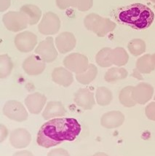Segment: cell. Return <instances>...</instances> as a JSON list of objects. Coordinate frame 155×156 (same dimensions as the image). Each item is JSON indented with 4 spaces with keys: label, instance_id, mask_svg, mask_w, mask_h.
Wrapping results in <instances>:
<instances>
[{
    "label": "cell",
    "instance_id": "cell-14",
    "mask_svg": "<svg viewBox=\"0 0 155 156\" xmlns=\"http://www.w3.org/2000/svg\"><path fill=\"white\" fill-rule=\"evenodd\" d=\"M31 135L26 129H16L10 135V144L16 149H23L30 144Z\"/></svg>",
    "mask_w": 155,
    "mask_h": 156
},
{
    "label": "cell",
    "instance_id": "cell-15",
    "mask_svg": "<svg viewBox=\"0 0 155 156\" xmlns=\"http://www.w3.org/2000/svg\"><path fill=\"white\" fill-rule=\"evenodd\" d=\"M74 103L84 110H90L95 105L93 93L88 88H80L75 93Z\"/></svg>",
    "mask_w": 155,
    "mask_h": 156
},
{
    "label": "cell",
    "instance_id": "cell-1",
    "mask_svg": "<svg viewBox=\"0 0 155 156\" xmlns=\"http://www.w3.org/2000/svg\"><path fill=\"white\" fill-rule=\"evenodd\" d=\"M81 130L80 124L74 118L51 119L39 130L36 142L42 147H53L64 141H74L79 136Z\"/></svg>",
    "mask_w": 155,
    "mask_h": 156
},
{
    "label": "cell",
    "instance_id": "cell-3",
    "mask_svg": "<svg viewBox=\"0 0 155 156\" xmlns=\"http://www.w3.org/2000/svg\"><path fill=\"white\" fill-rule=\"evenodd\" d=\"M84 27L99 37H103L115 29L117 24L109 18H103L96 13H90L84 19Z\"/></svg>",
    "mask_w": 155,
    "mask_h": 156
},
{
    "label": "cell",
    "instance_id": "cell-10",
    "mask_svg": "<svg viewBox=\"0 0 155 156\" xmlns=\"http://www.w3.org/2000/svg\"><path fill=\"white\" fill-rule=\"evenodd\" d=\"M154 92V88L152 85L146 83H140L133 88L132 96L136 104L145 105L152 99Z\"/></svg>",
    "mask_w": 155,
    "mask_h": 156
},
{
    "label": "cell",
    "instance_id": "cell-13",
    "mask_svg": "<svg viewBox=\"0 0 155 156\" xmlns=\"http://www.w3.org/2000/svg\"><path fill=\"white\" fill-rule=\"evenodd\" d=\"M25 105L31 114L38 115L42 112L47 102V97L40 93L29 94L25 98Z\"/></svg>",
    "mask_w": 155,
    "mask_h": 156
},
{
    "label": "cell",
    "instance_id": "cell-4",
    "mask_svg": "<svg viewBox=\"0 0 155 156\" xmlns=\"http://www.w3.org/2000/svg\"><path fill=\"white\" fill-rule=\"evenodd\" d=\"M2 21L7 30L18 32L26 29L29 25L27 16L21 11H10L3 16Z\"/></svg>",
    "mask_w": 155,
    "mask_h": 156
},
{
    "label": "cell",
    "instance_id": "cell-31",
    "mask_svg": "<svg viewBox=\"0 0 155 156\" xmlns=\"http://www.w3.org/2000/svg\"><path fill=\"white\" fill-rule=\"evenodd\" d=\"M145 114L147 118L155 121V101L151 102L145 108Z\"/></svg>",
    "mask_w": 155,
    "mask_h": 156
},
{
    "label": "cell",
    "instance_id": "cell-11",
    "mask_svg": "<svg viewBox=\"0 0 155 156\" xmlns=\"http://www.w3.org/2000/svg\"><path fill=\"white\" fill-rule=\"evenodd\" d=\"M22 67L28 75L37 76L45 69L46 63L37 55H31L23 61Z\"/></svg>",
    "mask_w": 155,
    "mask_h": 156
},
{
    "label": "cell",
    "instance_id": "cell-24",
    "mask_svg": "<svg viewBox=\"0 0 155 156\" xmlns=\"http://www.w3.org/2000/svg\"><path fill=\"white\" fill-rule=\"evenodd\" d=\"M113 99V94L108 88L106 87H99L97 88L95 93V101L98 105L104 106L108 105Z\"/></svg>",
    "mask_w": 155,
    "mask_h": 156
},
{
    "label": "cell",
    "instance_id": "cell-25",
    "mask_svg": "<svg viewBox=\"0 0 155 156\" xmlns=\"http://www.w3.org/2000/svg\"><path fill=\"white\" fill-rule=\"evenodd\" d=\"M13 69V63L7 54L0 55V78L4 79L10 75Z\"/></svg>",
    "mask_w": 155,
    "mask_h": 156
},
{
    "label": "cell",
    "instance_id": "cell-22",
    "mask_svg": "<svg viewBox=\"0 0 155 156\" xmlns=\"http://www.w3.org/2000/svg\"><path fill=\"white\" fill-rule=\"evenodd\" d=\"M128 72L123 67L116 66L112 67L106 72L104 76L105 81L109 83H117V81L124 80L128 77Z\"/></svg>",
    "mask_w": 155,
    "mask_h": 156
},
{
    "label": "cell",
    "instance_id": "cell-8",
    "mask_svg": "<svg viewBox=\"0 0 155 156\" xmlns=\"http://www.w3.org/2000/svg\"><path fill=\"white\" fill-rule=\"evenodd\" d=\"M60 29V20L56 14L47 12L44 14L41 22L39 23V31L43 35L57 34Z\"/></svg>",
    "mask_w": 155,
    "mask_h": 156
},
{
    "label": "cell",
    "instance_id": "cell-34",
    "mask_svg": "<svg viewBox=\"0 0 155 156\" xmlns=\"http://www.w3.org/2000/svg\"><path fill=\"white\" fill-rule=\"evenodd\" d=\"M11 5V0H0V11L5 12Z\"/></svg>",
    "mask_w": 155,
    "mask_h": 156
},
{
    "label": "cell",
    "instance_id": "cell-38",
    "mask_svg": "<svg viewBox=\"0 0 155 156\" xmlns=\"http://www.w3.org/2000/svg\"><path fill=\"white\" fill-rule=\"evenodd\" d=\"M147 1H149V2H151L155 4V0H147Z\"/></svg>",
    "mask_w": 155,
    "mask_h": 156
},
{
    "label": "cell",
    "instance_id": "cell-20",
    "mask_svg": "<svg viewBox=\"0 0 155 156\" xmlns=\"http://www.w3.org/2000/svg\"><path fill=\"white\" fill-rule=\"evenodd\" d=\"M20 11L23 12L27 16L29 20V25H35L40 21L42 16V10L37 6L34 5H24L20 9Z\"/></svg>",
    "mask_w": 155,
    "mask_h": 156
},
{
    "label": "cell",
    "instance_id": "cell-16",
    "mask_svg": "<svg viewBox=\"0 0 155 156\" xmlns=\"http://www.w3.org/2000/svg\"><path fill=\"white\" fill-rule=\"evenodd\" d=\"M125 115L119 111H110L103 114L101 118V124L108 129H117L124 123Z\"/></svg>",
    "mask_w": 155,
    "mask_h": 156
},
{
    "label": "cell",
    "instance_id": "cell-32",
    "mask_svg": "<svg viewBox=\"0 0 155 156\" xmlns=\"http://www.w3.org/2000/svg\"><path fill=\"white\" fill-rule=\"evenodd\" d=\"M47 156H70L69 152L64 148H56L50 150Z\"/></svg>",
    "mask_w": 155,
    "mask_h": 156
},
{
    "label": "cell",
    "instance_id": "cell-23",
    "mask_svg": "<svg viewBox=\"0 0 155 156\" xmlns=\"http://www.w3.org/2000/svg\"><path fill=\"white\" fill-rule=\"evenodd\" d=\"M98 75V69L95 65L90 64L84 72L76 75V79L82 85H89L95 79Z\"/></svg>",
    "mask_w": 155,
    "mask_h": 156
},
{
    "label": "cell",
    "instance_id": "cell-26",
    "mask_svg": "<svg viewBox=\"0 0 155 156\" xmlns=\"http://www.w3.org/2000/svg\"><path fill=\"white\" fill-rule=\"evenodd\" d=\"M133 86H126L120 90L119 94V100L122 105L125 107H133L136 105L132 96V91Z\"/></svg>",
    "mask_w": 155,
    "mask_h": 156
},
{
    "label": "cell",
    "instance_id": "cell-30",
    "mask_svg": "<svg viewBox=\"0 0 155 156\" xmlns=\"http://www.w3.org/2000/svg\"><path fill=\"white\" fill-rule=\"evenodd\" d=\"M56 5L60 10H66L69 7L76 8L77 0H55Z\"/></svg>",
    "mask_w": 155,
    "mask_h": 156
},
{
    "label": "cell",
    "instance_id": "cell-35",
    "mask_svg": "<svg viewBox=\"0 0 155 156\" xmlns=\"http://www.w3.org/2000/svg\"><path fill=\"white\" fill-rule=\"evenodd\" d=\"M12 156H34L32 153L28 150H21V151L16 152Z\"/></svg>",
    "mask_w": 155,
    "mask_h": 156
},
{
    "label": "cell",
    "instance_id": "cell-21",
    "mask_svg": "<svg viewBox=\"0 0 155 156\" xmlns=\"http://www.w3.org/2000/svg\"><path fill=\"white\" fill-rule=\"evenodd\" d=\"M110 60L113 65L122 67L128 62V53L123 48L118 47L112 49L110 52Z\"/></svg>",
    "mask_w": 155,
    "mask_h": 156
},
{
    "label": "cell",
    "instance_id": "cell-37",
    "mask_svg": "<svg viewBox=\"0 0 155 156\" xmlns=\"http://www.w3.org/2000/svg\"><path fill=\"white\" fill-rule=\"evenodd\" d=\"M93 156H108V155H107L106 153H101V152H100V153H97L95 154H94V155Z\"/></svg>",
    "mask_w": 155,
    "mask_h": 156
},
{
    "label": "cell",
    "instance_id": "cell-17",
    "mask_svg": "<svg viewBox=\"0 0 155 156\" xmlns=\"http://www.w3.org/2000/svg\"><path fill=\"white\" fill-rule=\"evenodd\" d=\"M66 113L65 107L60 101H51L45 106L42 112V117L45 120H49L51 119L61 118Z\"/></svg>",
    "mask_w": 155,
    "mask_h": 156
},
{
    "label": "cell",
    "instance_id": "cell-6",
    "mask_svg": "<svg viewBox=\"0 0 155 156\" xmlns=\"http://www.w3.org/2000/svg\"><path fill=\"white\" fill-rule=\"evenodd\" d=\"M63 63L65 68L76 75L85 71L90 64L88 57L78 53H73L68 55L64 59Z\"/></svg>",
    "mask_w": 155,
    "mask_h": 156
},
{
    "label": "cell",
    "instance_id": "cell-19",
    "mask_svg": "<svg viewBox=\"0 0 155 156\" xmlns=\"http://www.w3.org/2000/svg\"><path fill=\"white\" fill-rule=\"evenodd\" d=\"M136 69L141 74H149L155 69V64L152 55L146 54L136 61Z\"/></svg>",
    "mask_w": 155,
    "mask_h": 156
},
{
    "label": "cell",
    "instance_id": "cell-36",
    "mask_svg": "<svg viewBox=\"0 0 155 156\" xmlns=\"http://www.w3.org/2000/svg\"><path fill=\"white\" fill-rule=\"evenodd\" d=\"M132 76H133V77L138 78V79H139V80H143V77H141V74L140 73V72H138L137 70L136 69H134L133 74Z\"/></svg>",
    "mask_w": 155,
    "mask_h": 156
},
{
    "label": "cell",
    "instance_id": "cell-33",
    "mask_svg": "<svg viewBox=\"0 0 155 156\" xmlns=\"http://www.w3.org/2000/svg\"><path fill=\"white\" fill-rule=\"evenodd\" d=\"M8 136V129L3 124H0V142H3Z\"/></svg>",
    "mask_w": 155,
    "mask_h": 156
},
{
    "label": "cell",
    "instance_id": "cell-5",
    "mask_svg": "<svg viewBox=\"0 0 155 156\" xmlns=\"http://www.w3.org/2000/svg\"><path fill=\"white\" fill-rule=\"evenodd\" d=\"M3 114L7 118L15 122H24L29 117L24 105L16 100H10L5 104Z\"/></svg>",
    "mask_w": 155,
    "mask_h": 156
},
{
    "label": "cell",
    "instance_id": "cell-9",
    "mask_svg": "<svg viewBox=\"0 0 155 156\" xmlns=\"http://www.w3.org/2000/svg\"><path fill=\"white\" fill-rule=\"evenodd\" d=\"M15 45L21 53H29L37 44V36L31 31H22L15 37Z\"/></svg>",
    "mask_w": 155,
    "mask_h": 156
},
{
    "label": "cell",
    "instance_id": "cell-27",
    "mask_svg": "<svg viewBox=\"0 0 155 156\" xmlns=\"http://www.w3.org/2000/svg\"><path fill=\"white\" fill-rule=\"evenodd\" d=\"M128 48L130 53L134 56H139L145 53L146 50V42L141 39H133L128 44Z\"/></svg>",
    "mask_w": 155,
    "mask_h": 156
},
{
    "label": "cell",
    "instance_id": "cell-2",
    "mask_svg": "<svg viewBox=\"0 0 155 156\" xmlns=\"http://www.w3.org/2000/svg\"><path fill=\"white\" fill-rule=\"evenodd\" d=\"M114 17L119 23L136 30H143L151 27L154 20V13L146 5L135 3L119 7L114 12Z\"/></svg>",
    "mask_w": 155,
    "mask_h": 156
},
{
    "label": "cell",
    "instance_id": "cell-39",
    "mask_svg": "<svg viewBox=\"0 0 155 156\" xmlns=\"http://www.w3.org/2000/svg\"><path fill=\"white\" fill-rule=\"evenodd\" d=\"M152 56H153V58H154V64H155V53L152 55Z\"/></svg>",
    "mask_w": 155,
    "mask_h": 156
},
{
    "label": "cell",
    "instance_id": "cell-18",
    "mask_svg": "<svg viewBox=\"0 0 155 156\" xmlns=\"http://www.w3.org/2000/svg\"><path fill=\"white\" fill-rule=\"evenodd\" d=\"M52 80L55 83L63 87H69L73 83L72 72L64 67H56L52 72Z\"/></svg>",
    "mask_w": 155,
    "mask_h": 156
},
{
    "label": "cell",
    "instance_id": "cell-7",
    "mask_svg": "<svg viewBox=\"0 0 155 156\" xmlns=\"http://www.w3.org/2000/svg\"><path fill=\"white\" fill-rule=\"evenodd\" d=\"M35 53L40 56L45 63H51L58 57L57 50L54 40L52 37H47L45 40L40 42L35 49Z\"/></svg>",
    "mask_w": 155,
    "mask_h": 156
},
{
    "label": "cell",
    "instance_id": "cell-12",
    "mask_svg": "<svg viewBox=\"0 0 155 156\" xmlns=\"http://www.w3.org/2000/svg\"><path fill=\"white\" fill-rule=\"evenodd\" d=\"M55 44L59 53L65 54L74 49L77 44V40L72 33L66 31L56 37Z\"/></svg>",
    "mask_w": 155,
    "mask_h": 156
},
{
    "label": "cell",
    "instance_id": "cell-29",
    "mask_svg": "<svg viewBox=\"0 0 155 156\" xmlns=\"http://www.w3.org/2000/svg\"><path fill=\"white\" fill-rule=\"evenodd\" d=\"M93 5V0H77L76 8L79 11L85 12L89 10Z\"/></svg>",
    "mask_w": 155,
    "mask_h": 156
},
{
    "label": "cell",
    "instance_id": "cell-28",
    "mask_svg": "<svg viewBox=\"0 0 155 156\" xmlns=\"http://www.w3.org/2000/svg\"><path fill=\"white\" fill-rule=\"evenodd\" d=\"M111 51H112V48H103L98 51L95 56V61L98 65L103 68L110 67L113 65L110 60Z\"/></svg>",
    "mask_w": 155,
    "mask_h": 156
},
{
    "label": "cell",
    "instance_id": "cell-40",
    "mask_svg": "<svg viewBox=\"0 0 155 156\" xmlns=\"http://www.w3.org/2000/svg\"><path fill=\"white\" fill-rule=\"evenodd\" d=\"M154 99L155 100V95H154Z\"/></svg>",
    "mask_w": 155,
    "mask_h": 156
}]
</instances>
